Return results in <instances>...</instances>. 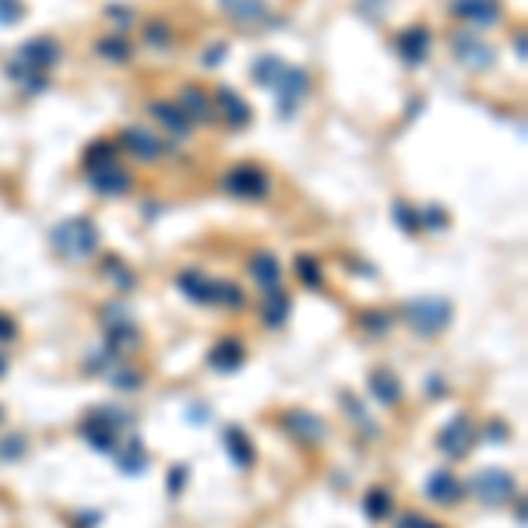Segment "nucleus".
I'll return each mask as SVG.
<instances>
[{"label":"nucleus","mask_w":528,"mask_h":528,"mask_svg":"<svg viewBox=\"0 0 528 528\" xmlns=\"http://www.w3.org/2000/svg\"><path fill=\"white\" fill-rule=\"evenodd\" d=\"M113 384H117V388H127V391H134V388H141V377H138L134 370H117V373H113Z\"/></svg>","instance_id":"nucleus-40"},{"label":"nucleus","mask_w":528,"mask_h":528,"mask_svg":"<svg viewBox=\"0 0 528 528\" xmlns=\"http://www.w3.org/2000/svg\"><path fill=\"white\" fill-rule=\"evenodd\" d=\"M289 314H293V303H289L286 289L275 286V289H264L261 293V317H264L268 328H282L289 321Z\"/></svg>","instance_id":"nucleus-20"},{"label":"nucleus","mask_w":528,"mask_h":528,"mask_svg":"<svg viewBox=\"0 0 528 528\" xmlns=\"http://www.w3.org/2000/svg\"><path fill=\"white\" fill-rule=\"evenodd\" d=\"M117 148H123L127 155H134L138 163H159V159L166 155V145H163L148 127H138V123L120 127Z\"/></svg>","instance_id":"nucleus-6"},{"label":"nucleus","mask_w":528,"mask_h":528,"mask_svg":"<svg viewBox=\"0 0 528 528\" xmlns=\"http://www.w3.org/2000/svg\"><path fill=\"white\" fill-rule=\"evenodd\" d=\"M0 419H4V409H0Z\"/></svg>","instance_id":"nucleus-51"},{"label":"nucleus","mask_w":528,"mask_h":528,"mask_svg":"<svg viewBox=\"0 0 528 528\" xmlns=\"http://www.w3.org/2000/svg\"><path fill=\"white\" fill-rule=\"evenodd\" d=\"M250 275H254V282H257L261 289H275V286L282 282V264H279L275 254L261 250V254L250 257Z\"/></svg>","instance_id":"nucleus-24"},{"label":"nucleus","mask_w":528,"mask_h":528,"mask_svg":"<svg viewBox=\"0 0 528 528\" xmlns=\"http://www.w3.org/2000/svg\"><path fill=\"white\" fill-rule=\"evenodd\" d=\"M222 444H226V451H230V458H233L239 469H250L254 465V458H257V451H254V444H250V437L239 430V426H230L226 433H222Z\"/></svg>","instance_id":"nucleus-26"},{"label":"nucleus","mask_w":528,"mask_h":528,"mask_svg":"<svg viewBox=\"0 0 528 528\" xmlns=\"http://www.w3.org/2000/svg\"><path fill=\"white\" fill-rule=\"evenodd\" d=\"M370 395H373L381 406H395V402L402 398V384H398L395 373H388V370H373V373H370Z\"/></svg>","instance_id":"nucleus-27"},{"label":"nucleus","mask_w":528,"mask_h":528,"mask_svg":"<svg viewBox=\"0 0 528 528\" xmlns=\"http://www.w3.org/2000/svg\"><path fill=\"white\" fill-rule=\"evenodd\" d=\"M469 490L486 504V507H497V504H504V500H511L515 497V475L504 469H482L475 472V479L469 482Z\"/></svg>","instance_id":"nucleus-7"},{"label":"nucleus","mask_w":528,"mask_h":528,"mask_svg":"<svg viewBox=\"0 0 528 528\" xmlns=\"http://www.w3.org/2000/svg\"><path fill=\"white\" fill-rule=\"evenodd\" d=\"M176 286L180 293L194 303H215V279H208L201 268H183L176 275Z\"/></svg>","instance_id":"nucleus-16"},{"label":"nucleus","mask_w":528,"mask_h":528,"mask_svg":"<svg viewBox=\"0 0 528 528\" xmlns=\"http://www.w3.org/2000/svg\"><path fill=\"white\" fill-rule=\"evenodd\" d=\"M293 272H296V279H299L303 286H310V289H317V286L324 282V275H321V264H317L314 257H306V254H299V257H296Z\"/></svg>","instance_id":"nucleus-33"},{"label":"nucleus","mask_w":528,"mask_h":528,"mask_svg":"<svg viewBox=\"0 0 528 528\" xmlns=\"http://www.w3.org/2000/svg\"><path fill=\"white\" fill-rule=\"evenodd\" d=\"M148 117H155L170 134H176V138H187V134L194 130V123L183 117V110H180L176 103H170V99H152V103H148Z\"/></svg>","instance_id":"nucleus-19"},{"label":"nucleus","mask_w":528,"mask_h":528,"mask_svg":"<svg viewBox=\"0 0 528 528\" xmlns=\"http://www.w3.org/2000/svg\"><path fill=\"white\" fill-rule=\"evenodd\" d=\"M282 423H286V430L293 433L296 440H303V444H321V440L328 437L324 419H317L314 412H306V409H293Z\"/></svg>","instance_id":"nucleus-15"},{"label":"nucleus","mask_w":528,"mask_h":528,"mask_svg":"<svg viewBox=\"0 0 528 528\" xmlns=\"http://www.w3.org/2000/svg\"><path fill=\"white\" fill-rule=\"evenodd\" d=\"M117 469L127 472V475H141L148 469V451L134 433H127V440L117 444Z\"/></svg>","instance_id":"nucleus-23"},{"label":"nucleus","mask_w":528,"mask_h":528,"mask_svg":"<svg viewBox=\"0 0 528 528\" xmlns=\"http://www.w3.org/2000/svg\"><path fill=\"white\" fill-rule=\"evenodd\" d=\"M18 335V328H14V321L7 317V314H0V342H11Z\"/></svg>","instance_id":"nucleus-45"},{"label":"nucleus","mask_w":528,"mask_h":528,"mask_svg":"<svg viewBox=\"0 0 528 528\" xmlns=\"http://www.w3.org/2000/svg\"><path fill=\"white\" fill-rule=\"evenodd\" d=\"M475 440V430H472L469 415H455L440 433H437V448L448 455V458H465Z\"/></svg>","instance_id":"nucleus-11"},{"label":"nucleus","mask_w":528,"mask_h":528,"mask_svg":"<svg viewBox=\"0 0 528 528\" xmlns=\"http://www.w3.org/2000/svg\"><path fill=\"white\" fill-rule=\"evenodd\" d=\"M106 342H110V352H134L141 346V331L134 328L130 317H120V321H106Z\"/></svg>","instance_id":"nucleus-22"},{"label":"nucleus","mask_w":528,"mask_h":528,"mask_svg":"<svg viewBox=\"0 0 528 528\" xmlns=\"http://www.w3.org/2000/svg\"><path fill=\"white\" fill-rule=\"evenodd\" d=\"M363 511L370 522H384L391 511H395V497L384 490V486H373L366 497H363Z\"/></svg>","instance_id":"nucleus-29"},{"label":"nucleus","mask_w":528,"mask_h":528,"mask_svg":"<svg viewBox=\"0 0 528 528\" xmlns=\"http://www.w3.org/2000/svg\"><path fill=\"white\" fill-rule=\"evenodd\" d=\"M106 18H110V21H117L120 29H123V25H130V7H117V4H110V7H106Z\"/></svg>","instance_id":"nucleus-43"},{"label":"nucleus","mask_w":528,"mask_h":528,"mask_svg":"<svg viewBox=\"0 0 528 528\" xmlns=\"http://www.w3.org/2000/svg\"><path fill=\"white\" fill-rule=\"evenodd\" d=\"M4 373H7V359L0 356V377H4Z\"/></svg>","instance_id":"nucleus-50"},{"label":"nucleus","mask_w":528,"mask_h":528,"mask_svg":"<svg viewBox=\"0 0 528 528\" xmlns=\"http://www.w3.org/2000/svg\"><path fill=\"white\" fill-rule=\"evenodd\" d=\"M391 215H395V222H398V226H402V230H406L409 236H415L419 230H423V226H419V212H415L412 205H406V201H398Z\"/></svg>","instance_id":"nucleus-37"},{"label":"nucleus","mask_w":528,"mask_h":528,"mask_svg":"<svg viewBox=\"0 0 528 528\" xmlns=\"http://www.w3.org/2000/svg\"><path fill=\"white\" fill-rule=\"evenodd\" d=\"M398 528H444V525H437V522H430V518H423V515H402Z\"/></svg>","instance_id":"nucleus-42"},{"label":"nucleus","mask_w":528,"mask_h":528,"mask_svg":"<svg viewBox=\"0 0 528 528\" xmlns=\"http://www.w3.org/2000/svg\"><path fill=\"white\" fill-rule=\"evenodd\" d=\"M222 54H226V46H212V50H208L201 60H205V67H215V63L222 60Z\"/></svg>","instance_id":"nucleus-47"},{"label":"nucleus","mask_w":528,"mask_h":528,"mask_svg":"<svg viewBox=\"0 0 528 528\" xmlns=\"http://www.w3.org/2000/svg\"><path fill=\"white\" fill-rule=\"evenodd\" d=\"M176 106L183 110V117L190 120L194 127H197V123H201V127H212V123L219 120L212 96H208L205 88H197V85H183L180 96H176Z\"/></svg>","instance_id":"nucleus-9"},{"label":"nucleus","mask_w":528,"mask_h":528,"mask_svg":"<svg viewBox=\"0 0 528 528\" xmlns=\"http://www.w3.org/2000/svg\"><path fill=\"white\" fill-rule=\"evenodd\" d=\"M219 7L226 11V18H233L239 25H261L272 18L264 0H219Z\"/></svg>","instance_id":"nucleus-21"},{"label":"nucleus","mask_w":528,"mask_h":528,"mask_svg":"<svg viewBox=\"0 0 528 528\" xmlns=\"http://www.w3.org/2000/svg\"><path fill=\"white\" fill-rule=\"evenodd\" d=\"M272 88H275V99H279V113H282V117H293L296 106H299V103L306 99V92H310V74H306L303 67H296V63H286Z\"/></svg>","instance_id":"nucleus-5"},{"label":"nucleus","mask_w":528,"mask_h":528,"mask_svg":"<svg viewBox=\"0 0 528 528\" xmlns=\"http://www.w3.org/2000/svg\"><path fill=\"white\" fill-rule=\"evenodd\" d=\"M88 183H92V190H96V194L120 197V194H130V187H134V176L127 173V170H120V166H106V170H96V173H88Z\"/></svg>","instance_id":"nucleus-17"},{"label":"nucleus","mask_w":528,"mask_h":528,"mask_svg":"<svg viewBox=\"0 0 528 528\" xmlns=\"http://www.w3.org/2000/svg\"><path fill=\"white\" fill-rule=\"evenodd\" d=\"M96 54L103 60H110V63H127V60L134 57V46H130L127 36H103L96 43Z\"/></svg>","instance_id":"nucleus-30"},{"label":"nucleus","mask_w":528,"mask_h":528,"mask_svg":"<svg viewBox=\"0 0 528 528\" xmlns=\"http://www.w3.org/2000/svg\"><path fill=\"white\" fill-rule=\"evenodd\" d=\"M363 324H366L370 331H377V335L391 328V321H388V314H363Z\"/></svg>","instance_id":"nucleus-41"},{"label":"nucleus","mask_w":528,"mask_h":528,"mask_svg":"<svg viewBox=\"0 0 528 528\" xmlns=\"http://www.w3.org/2000/svg\"><path fill=\"white\" fill-rule=\"evenodd\" d=\"M243 289L236 286V282H226V279H215V303H222V306H233V310H239L243 306Z\"/></svg>","instance_id":"nucleus-36"},{"label":"nucleus","mask_w":528,"mask_h":528,"mask_svg":"<svg viewBox=\"0 0 528 528\" xmlns=\"http://www.w3.org/2000/svg\"><path fill=\"white\" fill-rule=\"evenodd\" d=\"M29 451V440L21 433H7L0 437V462H21Z\"/></svg>","instance_id":"nucleus-34"},{"label":"nucleus","mask_w":528,"mask_h":528,"mask_svg":"<svg viewBox=\"0 0 528 528\" xmlns=\"http://www.w3.org/2000/svg\"><path fill=\"white\" fill-rule=\"evenodd\" d=\"M426 497H430L433 504H458V500L465 497V486H462L448 469H437L426 479Z\"/></svg>","instance_id":"nucleus-18"},{"label":"nucleus","mask_w":528,"mask_h":528,"mask_svg":"<svg viewBox=\"0 0 528 528\" xmlns=\"http://www.w3.org/2000/svg\"><path fill=\"white\" fill-rule=\"evenodd\" d=\"M130 426V415L120 409H96L88 419H85V426H81V433H85V440L96 448V451H117L120 437H127L123 430Z\"/></svg>","instance_id":"nucleus-3"},{"label":"nucleus","mask_w":528,"mask_h":528,"mask_svg":"<svg viewBox=\"0 0 528 528\" xmlns=\"http://www.w3.org/2000/svg\"><path fill=\"white\" fill-rule=\"evenodd\" d=\"M243 359H247V352H243V346H239L236 339H222L215 349L208 352V366L219 370V373H233V370H239Z\"/></svg>","instance_id":"nucleus-25"},{"label":"nucleus","mask_w":528,"mask_h":528,"mask_svg":"<svg viewBox=\"0 0 528 528\" xmlns=\"http://www.w3.org/2000/svg\"><path fill=\"white\" fill-rule=\"evenodd\" d=\"M282 67H286V60H279V57H257L254 60V71H250V78L257 81V85H264V88H272L275 85V78L282 74Z\"/></svg>","instance_id":"nucleus-31"},{"label":"nucleus","mask_w":528,"mask_h":528,"mask_svg":"<svg viewBox=\"0 0 528 528\" xmlns=\"http://www.w3.org/2000/svg\"><path fill=\"white\" fill-rule=\"evenodd\" d=\"M419 226H426L430 233H440V230H448V212L440 205H430L426 212H419Z\"/></svg>","instance_id":"nucleus-38"},{"label":"nucleus","mask_w":528,"mask_h":528,"mask_svg":"<svg viewBox=\"0 0 528 528\" xmlns=\"http://www.w3.org/2000/svg\"><path fill=\"white\" fill-rule=\"evenodd\" d=\"M451 50H455V57L462 60V67H469V71H490L497 63L493 46L486 39L472 36V32H458L455 43H451Z\"/></svg>","instance_id":"nucleus-10"},{"label":"nucleus","mask_w":528,"mask_h":528,"mask_svg":"<svg viewBox=\"0 0 528 528\" xmlns=\"http://www.w3.org/2000/svg\"><path fill=\"white\" fill-rule=\"evenodd\" d=\"M117 141H92L88 148H85V166H88V173H96V170H106V166H117Z\"/></svg>","instance_id":"nucleus-28"},{"label":"nucleus","mask_w":528,"mask_h":528,"mask_svg":"<svg viewBox=\"0 0 528 528\" xmlns=\"http://www.w3.org/2000/svg\"><path fill=\"white\" fill-rule=\"evenodd\" d=\"M190 419H194V423H208V419H212V412L208 409H190Z\"/></svg>","instance_id":"nucleus-48"},{"label":"nucleus","mask_w":528,"mask_h":528,"mask_svg":"<svg viewBox=\"0 0 528 528\" xmlns=\"http://www.w3.org/2000/svg\"><path fill=\"white\" fill-rule=\"evenodd\" d=\"M103 268H106V275L113 279V286H117V289H123V293H127V289H134V282H138V279H134V272H130L120 257H106V264H103Z\"/></svg>","instance_id":"nucleus-35"},{"label":"nucleus","mask_w":528,"mask_h":528,"mask_svg":"<svg viewBox=\"0 0 528 528\" xmlns=\"http://www.w3.org/2000/svg\"><path fill=\"white\" fill-rule=\"evenodd\" d=\"M212 103H215V113H219V120H226L230 127H247V123L254 120L250 103H247L236 88H219V92L212 96Z\"/></svg>","instance_id":"nucleus-14"},{"label":"nucleus","mask_w":528,"mask_h":528,"mask_svg":"<svg viewBox=\"0 0 528 528\" xmlns=\"http://www.w3.org/2000/svg\"><path fill=\"white\" fill-rule=\"evenodd\" d=\"M402 317H406V324L412 331H419V335H440L451 324L455 306L444 296H415V299H409L402 306Z\"/></svg>","instance_id":"nucleus-2"},{"label":"nucleus","mask_w":528,"mask_h":528,"mask_svg":"<svg viewBox=\"0 0 528 528\" xmlns=\"http://www.w3.org/2000/svg\"><path fill=\"white\" fill-rule=\"evenodd\" d=\"M451 14L469 25H479V29H493V25H500L504 7H500V0H451Z\"/></svg>","instance_id":"nucleus-12"},{"label":"nucleus","mask_w":528,"mask_h":528,"mask_svg":"<svg viewBox=\"0 0 528 528\" xmlns=\"http://www.w3.org/2000/svg\"><path fill=\"white\" fill-rule=\"evenodd\" d=\"M222 187H226L233 197L261 201V197H268V190H272V176H268V170H261V166H254V163H239L233 170H226Z\"/></svg>","instance_id":"nucleus-4"},{"label":"nucleus","mask_w":528,"mask_h":528,"mask_svg":"<svg viewBox=\"0 0 528 528\" xmlns=\"http://www.w3.org/2000/svg\"><path fill=\"white\" fill-rule=\"evenodd\" d=\"M430 43H433V32H430L426 25H409V29H402V32H398L395 50H398V57L406 60L409 67H415V63H423V60H426V54H430Z\"/></svg>","instance_id":"nucleus-13"},{"label":"nucleus","mask_w":528,"mask_h":528,"mask_svg":"<svg viewBox=\"0 0 528 528\" xmlns=\"http://www.w3.org/2000/svg\"><path fill=\"white\" fill-rule=\"evenodd\" d=\"M515 50H518V60L528 57V54H525V36H518V39H515Z\"/></svg>","instance_id":"nucleus-49"},{"label":"nucleus","mask_w":528,"mask_h":528,"mask_svg":"<svg viewBox=\"0 0 528 528\" xmlns=\"http://www.w3.org/2000/svg\"><path fill=\"white\" fill-rule=\"evenodd\" d=\"M21 18H25L21 0H0V25H18Z\"/></svg>","instance_id":"nucleus-39"},{"label":"nucleus","mask_w":528,"mask_h":528,"mask_svg":"<svg viewBox=\"0 0 528 528\" xmlns=\"http://www.w3.org/2000/svg\"><path fill=\"white\" fill-rule=\"evenodd\" d=\"M14 60H18L21 67L36 71V74H50V71H54V63L60 60V43L57 39H50V36L29 39V43H21V46H18V57Z\"/></svg>","instance_id":"nucleus-8"},{"label":"nucleus","mask_w":528,"mask_h":528,"mask_svg":"<svg viewBox=\"0 0 528 528\" xmlns=\"http://www.w3.org/2000/svg\"><path fill=\"white\" fill-rule=\"evenodd\" d=\"M99 518H103L99 511H81V515H78V522H74V528H96L99 525Z\"/></svg>","instance_id":"nucleus-46"},{"label":"nucleus","mask_w":528,"mask_h":528,"mask_svg":"<svg viewBox=\"0 0 528 528\" xmlns=\"http://www.w3.org/2000/svg\"><path fill=\"white\" fill-rule=\"evenodd\" d=\"M183 482H187V465H180V469H170V493H183Z\"/></svg>","instance_id":"nucleus-44"},{"label":"nucleus","mask_w":528,"mask_h":528,"mask_svg":"<svg viewBox=\"0 0 528 528\" xmlns=\"http://www.w3.org/2000/svg\"><path fill=\"white\" fill-rule=\"evenodd\" d=\"M145 43L155 46V50H170V46H173V29H170V21L152 18V21L145 25Z\"/></svg>","instance_id":"nucleus-32"},{"label":"nucleus","mask_w":528,"mask_h":528,"mask_svg":"<svg viewBox=\"0 0 528 528\" xmlns=\"http://www.w3.org/2000/svg\"><path fill=\"white\" fill-rule=\"evenodd\" d=\"M50 243H54V250H57L60 257L81 264V261H88V257L99 250V230H96L92 219L74 215V219H63L60 226H54Z\"/></svg>","instance_id":"nucleus-1"}]
</instances>
